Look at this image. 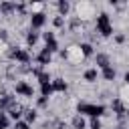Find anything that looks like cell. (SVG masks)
Returning <instances> with one entry per match:
<instances>
[{"label":"cell","mask_w":129,"mask_h":129,"mask_svg":"<svg viewBox=\"0 0 129 129\" xmlns=\"http://www.w3.org/2000/svg\"><path fill=\"white\" fill-rule=\"evenodd\" d=\"M113 38H115V42H117V44H123V42L127 40V36H125L123 32H115V34H113Z\"/></svg>","instance_id":"4dcf8cb0"},{"label":"cell","mask_w":129,"mask_h":129,"mask_svg":"<svg viewBox=\"0 0 129 129\" xmlns=\"http://www.w3.org/2000/svg\"><path fill=\"white\" fill-rule=\"evenodd\" d=\"M16 103V99H14V95H4V97H0V113H8V109L12 107Z\"/></svg>","instance_id":"7c38bea8"},{"label":"cell","mask_w":129,"mask_h":129,"mask_svg":"<svg viewBox=\"0 0 129 129\" xmlns=\"http://www.w3.org/2000/svg\"><path fill=\"white\" fill-rule=\"evenodd\" d=\"M83 58H85V56H83L79 44H73V46L64 48V60H69V62H73V64H79Z\"/></svg>","instance_id":"5b68a950"},{"label":"cell","mask_w":129,"mask_h":129,"mask_svg":"<svg viewBox=\"0 0 129 129\" xmlns=\"http://www.w3.org/2000/svg\"><path fill=\"white\" fill-rule=\"evenodd\" d=\"M101 75H103V79H105V81H113L117 73H115V69H113V67H107V69H103V71H101Z\"/></svg>","instance_id":"603a6c76"},{"label":"cell","mask_w":129,"mask_h":129,"mask_svg":"<svg viewBox=\"0 0 129 129\" xmlns=\"http://www.w3.org/2000/svg\"><path fill=\"white\" fill-rule=\"evenodd\" d=\"M111 111L115 113V117L121 121V123H125V113H127V105L119 99V97H115L113 101H111Z\"/></svg>","instance_id":"8992f818"},{"label":"cell","mask_w":129,"mask_h":129,"mask_svg":"<svg viewBox=\"0 0 129 129\" xmlns=\"http://www.w3.org/2000/svg\"><path fill=\"white\" fill-rule=\"evenodd\" d=\"M46 105H48V97H42V95H40V97L36 99V107H38V109H44Z\"/></svg>","instance_id":"f1b7e54d"},{"label":"cell","mask_w":129,"mask_h":129,"mask_svg":"<svg viewBox=\"0 0 129 129\" xmlns=\"http://www.w3.org/2000/svg\"><path fill=\"white\" fill-rule=\"evenodd\" d=\"M95 26H97V34L99 36H113L115 32H113V24H111V18H109V14L107 12H99L97 16H95Z\"/></svg>","instance_id":"7a4b0ae2"},{"label":"cell","mask_w":129,"mask_h":129,"mask_svg":"<svg viewBox=\"0 0 129 129\" xmlns=\"http://www.w3.org/2000/svg\"><path fill=\"white\" fill-rule=\"evenodd\" d=\"M75 12H77V18H81L83 22L91 16H97L95 14V4H91V2H79L75 6Z\"/></svg>","instance_id":"3957f363"},{"label":"cell","mask_w":129,"mask_h":129,"mask_svg":"<svg viewBox=\"0 0 129 129\" xmlns=\"http://www.w3.org/2000/svg\"><path fill=\"white\" fill-rule=\"evenodd\" d=\"M50 85H52V91H54V93H64V91L69 89V83H67L62 77L52 79V83H50Z\"/></svg>","instance_id":"4fadbf2b"},{"label":"cell","mask_w":129,"mask_h":129,"mask_svg":"<svg viewBox=\"0 0 129 129\" xmlns=\"http://www.w3.org/2000/svg\"><path fill=\"white\" fill-rule=\"evenodd\" d=\"M67 26H69V30H71V32H79V30L83 28V20H81V18H77V16H73V18L67 22Z\"/></svg>","instance_id":"ac0fdd59"},{"label":"cell","mask_w":129,"mask_h":129,"mask_svg":"<svg viewBox=\"0 0 129 129\" xmlns=\"http://www.w3.org/2000/svg\"><path fill=\"white\" fill-rule=\"evenodd\" d=\"M71 127H73V129H87V121H85V117L77 113V115L71 119Z\"/></svg>","instance_id":"9a60e30c"},{"label":"cell","mask_w":129,"mask_h":129,"mask_svg":"<svg viewBox=\"0 0 129 129\" xmlns=\"http://www.w3.org/2000/svg\"><path fill=\"white\" fill-rule=\"evenodd\" d=\"M79 48H81L83 56H93V54H95V46H93L91 42H81V44H79Z\"/></svg>","instance_id":"44dd1931"},{"label":"cell","mask_w":129,"mask_h":129,"mask_svg":"<svg viewBox=\"0 0 129 129\" xmlns=\"http://www.w3.org/2000/svg\"><path fill=\"white\" fill-rule=\"evenodd\" d=\"M0 129H2V127H0Z\"/></svg>","instance_id":"d590c367"},{"label":"cell","mask_w":129,"mask_h":129,"mask_svg":"<svg viewBox=\"0 0 129 129\" xmlns=\"http://www.w3.org/2000/svg\"><path fill=\"white\" fill-rule=\"evenodd\" d=\"M64 24H67V20H64L62 16L56 14V16L52 18V26H54V28H64Z\"/></svg>","instance_id":"d4e9b609"},{"label":"cell","mask_w":129,"mask_h":129,"mask_svg":"<svg viewBox=\"0 0 129 129\" xmlns=\"http://www.w3.org/2000/svg\"><path fill=\"white\" fill-rule=\"evenodd\" d=\"M34 58H36V62H38V67L42 69V67H46V64H50V60H52V54H50V52H48L46 48H42V50H40V52H38V54H36Z\"/></svg>","instance_id":"8fae6325"},{"label":"cell","mask_w":129,"mask_h":129,"mask_svg":"<svg viewBox=\"0 0 129 129\" xmlns=\"http://www.w3.org/2000/svg\"><path fill=\"white\" fill-rule=\"evenodd\" d=\"M24 109H26V107H22L20 103H14V105L8 109V113H6V115H8L12 121H20V119H22V115H24Z\"/></svg>","instance_id":"ba28073f"},{"label":"cell","mask_w":129,"mask_h":129,"mask_svg":"<svg viewBox=\"0 0 129 129\" xmlns=\"http://www.w3.org/2000/svg\"><path fill=\"white\" fill-rule=\"evenodd\" d=\"M56 129H73V127H69V125L62 123V121H56Z\"/></svg>","instance_id":"d6a6232c"},{"label":"cell","mask_w":129,"mask_h":129,"mask_svg":"<svg viewBox=\"0 0 129 129\" xmlns=\"http://www.w3.org/2000/svg\"><path fill=\"white\" fill-rule=\"evenodd\" d=\"M95 64L103 71V69L111 67V56H109L107 52H97V54H95Z\"/></svg>","instance_id":"30bf717a"},{"label":"cell","mask_w":129,"mask_h":129,"mask_svg":"<svg viewBox=\"0 0 129 129\" xmlns=\"http://www.w3.org/2000/svg\"><path fill=\"white\" fill-rule=\"evenodd\" d=\"M89 127H91V129H103V125H101V119H97V117H91V121H89Z\"/></svg>","instance_id":"83f0119b"},{"label":"cell","mask_w":129,"mask_h":129,"mask_svg":"<svg viewBox=\"0 0 129 129\" xmlns=\"http://www.w3.org/2000/svg\"><path fill=\"white\" fill-rule=\"evenodd\" d=\"M14 93L20 95V97H26V99H32L34 97V87L28 83V81H16L14 83Z\"/></svg>","instance_id":"277c9868"},{"label":"cell","mask_w":129,"mask_h":129,"mask_svg":"<svg viewBox=\"0 0 129 129\" xmlns=\"http://www.w3.org/2000/svg\"><path fill=\"white\" fill-rule=\"evenodd\" d=\"M56 10H58V16H67L69 12H71V2L69 0H60V2H56Z\"/></svg>","instance_id":"2e32d148"},{"label":"cell","mask_w":129,"mask_h":129,"mask_svg":"<svg viewBox=\"0 0 129 129\" xmlns=\"http://www.w3.org/2000/svg\"><path fill=\"white\" fill-rule=\"evenodd\" d=\"M46 24V14L44 12H30V28L32 30H40Z\"/></svg>","instance_id":"52a82bcc"},{"label":"cell","mask_w":129,"mask_h":129,"mask_svg":"<svg viewBox=\"0 0 129 129\" xmlns=\"http://www.w3.org/2000/svg\"><path fill=\"white\" fill-rule=\"evenodd\" d=\"M97 77H99L97 67H91V69H87V71L83 73V79H85L87 83H95V81H97Z\"/></svg>","instance_id":"e0dca14e"},{"label":"cell","mask_w":129,"mask_h":129,"mask_svg":"<svg viewBox=\"0 0 129 129\" xmlns=\"http://www.w3.org/2000/svg\"><path fill=\"white\" fill-rule=\"evenodd\" d=\"M30 60H32V56H30L28 48H18V52L14 54V62H18V64H30Z\"/></svg>","instance_id":"9c48e42d"},{"label":"cell","mask_w":129,"mask_h":129,"mask_svg":"<svg viewBox=\"0 0 129 129\" xmlns=\"http://www.w3.org/2000/svg\"><path fill=\"white\" fill-rule=\"evenodd\" d=\"M123 81H125V85H129V71L125 73V77H123Z\"/></svg>","instance_id":"836d02e7"},{"label":"cell","mask_w":129,"mask_h":129,"mask_svg":"<svg viewBox=\"0 0 129 129\" xmlns=\"http://www.w3.org/2000/svg\"><path fill=\"white\" fill-rule=\"evenodd\" d=\"M0 127H2V129H8V127H10V117H8L6 113H0Z\"/></svg>","instance_id":"4316f807"},{"label":"cell","mask_w":129,"mask_h":129,"mask_svg":"<svg viewBox=\"0 0 129 129\" xmlns=\"http://www.w3.org/2000/svg\"><path fill=\"white\" fill-rule=\"evenodd\" d=\"M0 14L2 16L16 14V2H0Z\"/></svg>","instance_id":"5bb4252c"},{"label":"cell","mask_w":129,"mask_h":129,"mask_svg":"<svg viewBox=\"0 0 129 129\" xmlns=\"http://www.w3.org/2000/svg\"><path fill=\"white\" fill-rule=\"evenodd\" d=\"M22 117H24V121L30 125V123H34V121L38 119V111H36V109H24V115H22Z\"/></svg>","instance_id":"ffe728a7"},{"label":"cell","mask_w":129,"mask_h":129,"mask_svg":"<svg viewBox=\"0 0 129 129\" xmlns=\"http://www.w3.org/2000/svg\"><path fill=\"white\" fill-rule=\"evenodd\" d=\"M115 129H125V125H123V123H121V125H117V127H115Z\"/></svg>","instance_id":"e575fe53"},{"label":"cell","mask_w":129,"mask_h":129,"mask_svg":"<svg viewBox=\"0 0 129 129\" xmlns=\"http://www.w3.org/2000/svg\"><path fill=\"white\" fill-rule=\"evenodd\" d=\"M77 113L79 115H91V117H101V115H107V107L103 103H87V101H81L77 105Z\"/></svg>","instance_id":"6da1fadb"},{"label":"cell","mask_w":129,"mask_h":129,"mask_svg":"<svg viewBox=\"0 0 129 129\" xmlns=\"http://www.w3.org/2000/svg\"><path fill=\"white\" fill-rule=\"evenodd\" d=\"M119 99L125 103V105H129V85H121V89H119Z\"/></svg>","instance_id":"7402d4cb"},{"label":"cell","mask_w":129,"mask_h":129,"mask_svg":"<svg viewBox=\"0 0 129 129\" xmlns=\"http://www.w3.org/2000/svg\"><path fill=\"white\" fill-rule=\"evenodd\" d=\"M40 36H42V40H44V44H48V42H52V40H56V36H54V32H52V30H46V32H42Z\"/></svg>","instance_id":"484cf974"},{"label":"cell","mask_w":129,"mask_h":129,"mask_svg":"<svg viewBox=\"0 0 129 129\" xmlns=\"http://www.w3.org/2000/svg\"><path fill=\"white\" fill-rule=\"evenodd\" d=\"M38 38H40V32H38V30H32V28H30V30L26 32V44H28V46H34V44L38 42Z\"/></svg>","instance_id":"d6986e66"},{"label":"cell","mask_w":129,"mask_h":129,"mask_svg":"<svg viewBox=\"0 0 129 129\" xmlns=\"http://www.w3.org/2000/svg\"><path fill=\"white\" fill-rule=\"evenodd\" d=\"M50 83H52V81H50ZM50 83H46V85H40V95H42V97H50V95L54 93Z\"/></svg>","instance_id":"cb8c5ba5"},{"label":"cell","mask_w":129,"mask_h":129,"mask_svg":"<svg viewBox=\"0 0 129 129\" xmlns=\"http://www.w3.org/2000/svg\"><path fill=\"white\" fill-rule=\"evenodd\" d=\"M0 40L2 42H8V30L6 28H0Z\"/></svg>","instance_id":"1f68e13d"},{"label":"cell","mask_w":129,"mask_h":129,"mask_svg":"<svg viewBox=\"0 0 129 129\" xmlns=\"http://www.w3.org/2000/svg\"><path fill=\"white\" fill-rule=\"evenodd\" d=\"M12 129H30V125L24 121V119H20V121H14V127Z\"/></svg>","instance_id":"f546056e"}]
</instances>
